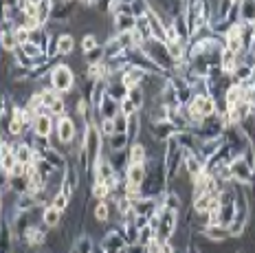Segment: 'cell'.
I'll use <instances>...</instances> for the list:
<instances>
[{"mask_svg": "<svg viewBox=\"0 0 255 253\" xmlns=\"http://www.w3.org/2000/svg\"><path fill=\"white\" fill-rule=\"evenodd\" d=\"M95 247H97V245L93 242V238H90L88 234H82V236H77V238H75V242H73L71 249L75 253H93Z\"/></svg>", "mask_w": 255, "mask_h": 253, "instance_id": "cell-14", "label": "cell"}, {"mask_svg": "<svg viewBox=\"0 0 255 253\" xmlns=\"http://www.w3.org/2000/svg\"><path fill=\"white\" fill-rule=\"evenodd\" d=\"M198 234L203 236L207 242H214V245H227V242L231 240L229 227H225V225H207Z\"/></svg>", "mask_w": 255, "mask_h": 253, "instance_id": "cell-5", "label": "cell"}, {"mask_svg": "<svg viewBox=\"0 0 255 253\" xmlns=\"http://www.w3.org/2000/svg\"><path fill=\"white\" fill-rule=\"evenodd\" d=\"M154 238H156V229H154V227H150V225H147L145 229L139 231V245H143V247H147Z\"/></svg>", "mask_w": 255, "mask_h": 253, "instance_id": "cell-19", "label": "cell"}, {"mask_svg": "<svg viewBox=\"0 0 255 253\" xmlns=\"http://www.w3.org/2000/svg\"><path fill=\"white\" fill-rule=\"evenodd\" d=\"M90 196H93L95 200H108L110 196H113V189H110V185L106 181H97L90 185Z\"/></svg>", "mask_w": 255, "mask_h": 253, "instance_id": "cell-15", "label": "cell"}, {"mask_svg": "<svg viewBox=\"0 0 255 253\" xmlns=\"http://www.w3.org/2000/svg\"><path fill=\"white\" fill-rule=\"evenodd\" d=\"M253 198H255V189H253Z\"/></svg>", "mask_w": 255, "mask_h": 253, "instance_id": "cell-24", "label": "cell"}, {"mask_svg": "<svg viewBox=\"0 0 255 253\" xmlns=\"http://www.w3.org/2000/svg\"><path fill=\"white\" fill-rule=\"evenodd\" d=\"M93 218L99 220V223H104V225H108L110 220H113V212H110L108 200H97V203H95V207H93Z\"/></svg>", "mask_w": 255, "mask_h": 253, "instance_id": "cell-13", "label": "cell"}, {"mask_svg": "<svg viewBox=\"0 0 255 253\" xmlns=\"http://www.w3.org/2000/svg\"><path fill=\"white\" fill-rule=\"evenodd\" d=\"M124 178L128 183H134V185L143 187L145 185V178H147V165H128Z\"/></svg>", "mask_w": 255, "mask_h": 253, "instance_id": "cell-10", "label": "cell"}, {"mask_svg": "<svg viewBox=\"0 0 255 253\" xmlns=\"http://www.w3.org/2000/svg\"><path fill=\"white\" fill-rule=\"evenodd\" d=\"M62 216H64V212H60V209L53 207V205H46L44 212H42V225L49 227V229H60Z\"/></svg>", "mask_w": 255, "mask_h": 253, "instance_id": "cell-8", "label": "cell"}, {"mask_svg": "<svg viewBox=\"0 0 255 253\" xmlns=\"http://www.w3.org/2000/svg\"><path fill=\"white\" fill-rule=\"evenodd\" d=\"M251 51H253V55H255V42H253V46H251Z\"/></svg>", "mask_w": 255, "mask_h": 253, "instance_id": "cell-22", "label": "cell"}, {"mask_svg": "<svg viewBox=\"0 0 255 253\" xmlns=\"http://www.w3.org/2000/svg\"><path fill=\"white\" fill-rule=\"evenodd\" d=\"M147 161H150L147 145L143 141H132L130 147H128V163L130 165H147Z\"/></svg>", "mask_w": 255, "mask_h": 253, "instance_id": "cell-7", "label": "cell"}, {"mask_svg": "<svg viewBox=\"0 0 255 253\" xmlns=\"http://www.w3.org/2000/svg\"><path fill=\"white\" fill-rule=\"evenodd\" d=\"M42 156H44V159L49 161L51 165L55 167V170H66V167H68L66 154H64V152H60L57 147H53V145L49 147V150H44V154H42Z\"/></svg>", "mask_w": 255, "mask_h": 253, "instance_id": "cell-12", "label": "cell"}, {"mask_svg": "<svg viewBox=\"0 0 255 253\" xmlns=\"http://www.w3.org/2000/svg\"><path fill=\"white\" fill-rule=\"evenodd\" d=\"M128 124H130V117H126L124 113H119L115 117V126H117V132L121 134H128Z\"/></svg>", "mask_w": 255, "mask_h": 253, "instance_id": "cell-20", "label": "cell"}, {"mask_svg": "<svg viewBox=\"0 0 255 253\" xmlns=\"http://www.w3.org/2000/svg\"><path fill=\"white\" fill-rule=\"evenodd\" d=\"M99 46H102V42L97 40V35L95 33H86V35L79 38V51H82L84 55L90 53V51H95V49H99Z\"/></svg>", "mask_w": 255, "mask_h": 253, "instance_id": "cell-17", "label": "cell"}, {"mask_svg": "<svg viewBox=\"0 0 255 253\" xmlns=\"http://www.w3.org/2000/svg\"><path fill=\"white\" fill-rule=\"evenodd\" d=\"M117 253H128V251H126V249H121V251H117Z\"/></svg>", "mask_w": 255, "mask_h": 253, "instance_id": "cell-23", "label": "cell"}, {"mask_svg": "<svg viewBox=\"0 0 255 253\" xmlns=\"http://www.w3.org/2000/svg\"><path fill=\"white\" fill-rule=\"evenodd\" d=\"M55 40H57V49H60L62 57H71L79 49L77 42H75V35H73V33H60Z\"/></svg>", "mask_w": 255, "mask_h": 253, "instance_id": "cell-9", "label": "cell"}, {"mask_svg": "<svg viewBox=\"0 0 255 253\" xmlns=\"http://www.w3.org/2000/svg\"><path fill=\"white\" fill-rule=\"evenodd\" d=\"M130 143H132L130 136L117 132V134L110 136V139H106V150L108 152H126L128 147H130Z\"/></svg>", "mask_w": 255, "mask_h": 253, "instance_id": "cell-11", "label": "cell"}, {"mask_svg": "<svg viewBox=\"0 0 255 253\" xmlns=\"http://www.w3.org/2000/svg\"><path fill=\"white\" fill-rule=\"evenodd\" d=\"M51 205H53V207H57L60 212L66 214V212H68V207H71V198H68L64 192H57L55 196L51 198Z\"/></svg>", "mask_w": 255, "mask_h": 253, "instance_id": "cell-18", "label": "cell"}, {"mask_svg": "<svg viewBox=\"0 0 255 253\" xmlns=\"http://www.w3.org/2000/svg\"><path fill=\"white\" fill-rule=\"evenodd\" d=\"M143 51L147 53V57L156 64L158 68H161L163 73H169V71H174V60H172V55H169V49H167V44L165 42H158V40H150V42H145V46H143Z\"/></svg>", "mask_w": 255, "mask_h": 253, "instance_id": "cell-2", "label": "cell"}, {"mask_svg": "<svg viewBox=\"0 0 255 253\" xmlns=\"http://www.w3.org/2000/svg\"><path fill=\"white\" fill-rule=\"evenodd\" d=\"M51 84H53V91L57 95H68L77 88V80H75V73L73 68L66 64V62H55L51 68Z\"/></svg>", "mask_w": 255, "mask_h": 253, "instance_id": "cell-1", "label": "cell"}, {"mask_svg": "<svg viewBox=\"0 0 255 253\" xmlns=\"http://www.w3.org/2000/svg\"><path fill=\"white\" fill-rule=\"evenodd\" d=\"M231 172H233V181L238 185H244V187H253V181H255V172L247 165V161L242 156H233L231 159Z\"/></svg>", "mask_w": 255, "mask_h": 253, "instance_id": "cell-4", "label": "cell"}, {"mask_svg": "<svg viewBox=\"0 0 255 253\" xmlns=\"http://www.w3.org/2000/svg\"><path fill=\"white\" fill-rule=\"evenodd\" d=\"M238 253H242V251H238Z\"/></svg>", "mask_w": 255, "mask_h": 253, "instance_id": "cell-25", "label": "cell"}, {"mask_svg": "<svg viewBox=\"0 0 255 253\" xmlns=\"http://www.w3.org/2000/svg\"><path fill=\"white\" fill-rule=\"evenodd\" d=\"M121 113H124L126 117H134V115H139V108H136L130 99H124V102H121Z\"/></svg>", "mask_w": 255, "mask_h": 253, "instance_id": "cell-21", "label": "cell"}, {"mask_svg": "<svg viewBox=\"0 0 255 253\" xmlns=\"http://www.w3.org/2000/svg\"><path fill=\"white\" fill-rule=\"evenodd\" d=\"M255 20V0H242L240 2V22L251 24Z\"/></svg>", "mask_w": 255, "mask_h": 253, "instance_id": "cell-16", "label": "cell"}, {"mask_svg": "<svg viewBox=\"0 0 255 253\" xmlns=\"http://www.w3.org/2000/svg\"><path fill=\"white\" fill-rule=\"evenodd\" d=\"M38 139H51V134L55 132V117L53 115H38L33 121V128H31Z\"/></svg>", "mask_w": 255, "mask_h": 253, "instance_id": "cell-6", "label": "cell"}, {"mask_svg": "<svg viewBox=\"0 0 255 253\" xmlns=\"http://www.w3.org/2000/svg\"><path fill=\"white\" fill-rule=\"evenodd\" d=\"M79 132H82V130H79L77 121L73 119V117H68V115L55 121V141L62 147H71L77 141Z\"/></svg>", "mask_w": 255, "mask_h": 253, "instance_id": "cell-3", "label": "cell"}]
</instances>
